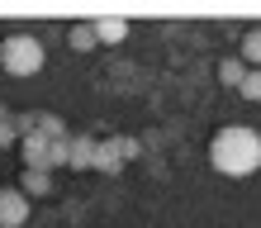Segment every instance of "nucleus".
I'll use <instances>...</instances> for the list:
<instances>
[{"label":"nucleus","mask_w":261,"mask_h":228,"mask_svg":"<svg viewBox=\"0 0 261 228\" xmlns=\"http://www.w3.org/2000/svg\"><path fill=\"white\" fill-rule=\"evenodd\" d=\"M209 166L219 176H233V181L261 171V133L247 129V124L219 129V133H214V143H209Z\"/></svg>","instance_id":"1"},{"label":"nucleus","mask_w":261,"mask_h":228,"mask_svg":"<svg viewBox=\"0 0 261 228\" xmlns=\"http://www.w3.org/2000/svg\"><path fill=\"white\" fill-rule=\"evenodd\" d=\"M0 71L10 76H38L43 71V43L34 34H10L0 43Z\"/></svg>","instance_id":"2"},{"label":"nucleus","mask_w":261,"mask_h":228,"mask_svg":"<svg viewBox=\"0 0 261 228\" xmlns=\"http://www.w3.org/2000/svg\"><path fill=\"white\" fill-rule=\"evenodd\" d=\"M34 214V200L19 186H0V228H24Z\"/></svg>","instance_id":"3"},{"label":"nucleus","mask_w":261,"mask_h":228,"mask_svg":"<svg viewBox=\"0 0 261 228\" xmlns=\"http://www.w3.org/2000/svg\"><path fill=\"white\" fill-rule=\"evenodd\" d=\"M128 166L124 147H119V138H95V171L100 176H119Z\"/></svg>","instance_id":"4"},{"label":"nucleus","mask_w":261,"mask_h":228,"mask_svg":"<svg viewBox=\"0 0 261 228\" xmlns=\"http://www.w3.org/2000/svg\"><path fill=\"white\" fill-rule=\"evenodd\" d=\"M71 171H95V138L71 133Z\"/></svg>","instance_id":"5"},{"label":"nucleus","mask_w":261,"mask_h":228,"mask_svg":"<svg viewBox=\"0 0 261 228\" xmlns=\"http://www.w3.org/2000/svg\"><path fill=\"white\" fill-rule=\"evenodd\" d=\"M67 43L76 53H90V48H100V34H95V19H81V24H71L67 29Z\"/></svg>","instance_id":"6"},{"label":"nucleus","mask_w":261,"mask_h":228,"mask_svg":"<svg viewBox=\"0 0 261 228\" xmlns=\"http://www.w3.org/2000/svg\"><path fill=\"white\" fill-rule=\"evenodd\" d=\"M19 190L29 195V200H34V195H48V190H53V171H34V166H24Z\"/></svg>","instance_id":"7"},{"label":"nucleus","mask_w":261,"mask_h":228,"mask_svg":"<svg viewBox=\"0 0 261 228\" xmlns=\"http://www.w3.org/2000/svg\"><path fill=\"white\" fill-rule=\"evenodd\" d=\"M34 133H43V138L53 143V138H67V124L53 110H34Z\"/></svg>","instance_id":"8"},{"label":"nucleus","mask_w":261,"mask_h":228,"mask_svg":"<svg viewBox=\"0 0 261 228\" xmlns=\"http://www.w3.org/2000/svg\"><path fill=\"white\" fill-rule=\"evenodd\" d=\"M247 62H242V57H223V62H219V81L223 86H233V90H242V81H247Z\"/></svg>","instance_id":"9"},{"label":"nucleus","mask_w":261,"mask_h":228,"mask_svg":"<svg viewBox=\"0 0 261 228\" xmlns=\"http://www.w3.org/2000/svg\"><path fill=\"white\" fill-rule=\"evenodd\" d=\"M95 34H100L105 48H114V43L128 38V19H95Z\"/></svg>","instance_id":"10"},{"label":"nucleus","mask_w":261,"mask_h":228,"mask_svg":"<svg viewBox=\"0 0 261 228\" xmlns=\"http://www.w3.org/2000/svg\"><path fill=\"white\" fill-rule=\"evenodd\" d=\"M242 62L261 67V29H247V34H242Z\"/></svg>","instance_id":"11"},{"label":"nucleus","mask_w":261,"mask_h":228,"mask_svg":"<svg viewBox=\"0 0 261 228\" xmlns=\"http://www.w3.org/2000/svg\"><path fill=\"white\" fill-rule=\"evenodd\" d=\"M238 95H242V100H252V105H261V67H252V71H247V81H242Z\"/></svg>","instance_id":"12"},{"label":"nucleus","mask_w":261,"mask_h":228,"mask_svg":"<svg viewBox=\"0 0 261 228\" xmlns=\"http://www.w3.org/2000/svg\"><path fill=\"white\" fill-rule=\"evenodd\" d=\"M19 143V124L14 119H0V147H14Z\"/></svg>","instance_id":"13"},{"label":"nucleus","mask_w":261,"mask_h":228,"mask_svg":"<svg viewBox=\"0 0 261 228\" xmlns=\"http://www.w3.org/2000/svg\"><path fill=\"white\" fill-rule=\"evenodd\" d=\"M0 119H14V114H10V105H0Z\"/></svg>","instance_id":"14"}]
</instances>
